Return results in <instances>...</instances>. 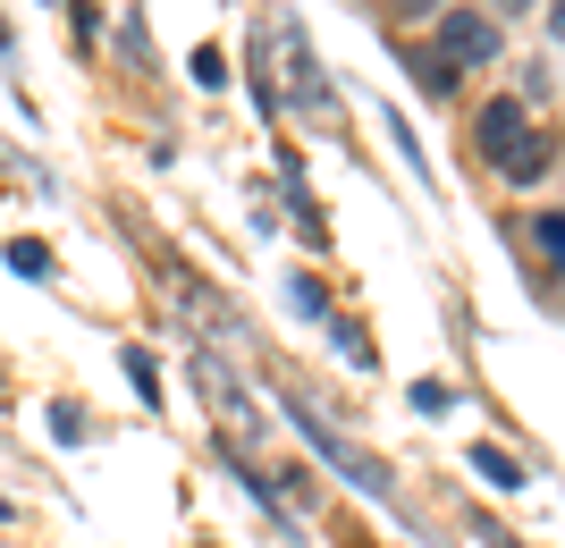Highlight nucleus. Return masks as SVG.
<instances>
[{"label": "nucleus", "instance_id": "f257e3e1", "mask_svg": "<svg viewBox=\"0 0 565 548\" xmlns=\"http://www.w3.org/2000/svg\"><path fill=\"white\" fill-rule=\"evenodd\" d=\"M481 152H490L507 178H541V169H548V143H532L523 101H490V110H481Z\"/></svg>", "mask_w": 565, "mask_h": 548}, {"label": "nucleus", "instance_id": "f03ea898", "mask_svg": "<svg viewBox=\"0 0 565 548\" xmlns=\"http://www.w3.org/2000/svg\"><path fill=\"white\" fill-rule=\"evenodd\" d=\"M490 51H498V25L490 18H481V9H456V18L448 25H439V60H430V68H472V60H490Z\"/></svg>", "mask_w": 565, "mask_h": 548}, {"label": "nucleus", "instance_id": "7ed1b4c3", "mask_svg": "<svg viewBox=\"0 0 565 548\" xmlns=\"http://www.w3.org/2000/svg\"><path fill=\"white\" fill-rule=\"evenodd\" d=\"M296 422H305V439H312V448H321V455H330L338 473H354V481H363V490H388V473H380V464H372V455H363V448H347V439H338V430L321 422V413H312V406H296Z\"/></svg>", "mask_w": 565, "mask_h": 548}, {"label": "nucleus", "instance_id": "20e7f679", "mask_svg": "<svg viewBox=\"0 0 565 548\" xmlns=\"http://www.w3.org/2000/svg\"><path fill=\"white\" fill-rule=\"evenodd\" d=\"M472 464H481V473H490L498 490H515V481H523V464H515L507 448H472Z\"/></svg>", "mask_w": 565, "mask_h": 548}, {"label": "nucleus", "instance_id": "39448f33", "mask_svg": "<svg viewBox=\"0 0 565 548\" xmlns=\"http://www.w3.org/2000/svg\"><path fill=\"white\" fill-rule=\"evenodd\" d=\"M532 237H541V254L565 270V212H541V219H532Z\"/></svg>", "mask_w": 565, "mask_h": 548}, {"label": "nucleus", "instance_id": "423d86ee", "mask_svg": "<svg viewBox=\"0 0 565 548\" xmlns=\"http://www.w3.org/2000/svg\"><path fill=\"white\" fill-rule=\"evenodd\" d=\"M9 262H18L25 279H51V254H43V245H34V237H18V245H9Z\"/></svg>", "mask_w": 565, "mask_h": 548}, {"label": "nucleus", "instance_id": "0eeeda50", "mask_svg": "<svg viewBox=\"0 0 565 548\" xmlns=\"http://www.w3.org/2000/svg\"><path fill=\"white\" fill-rule=\"evenodd\" d=\"M414 406H423V413H448L456 388H448V380H414Z\"/></svg>", "mask_w": 565, "mask_h": 548}, {"label": "nucleus", "instance_id": "6e6552de", "mask_svg": "<svg viewBox=\"0 0 565 548\" xmlns=\"http://www.w3.org/2000/svg\"><path fill=\"white\" fill-rule=\"evenodd\" d=\"M548 34H565V0H557V9H548Z\"/></svg>", "mask_w": 565, "mask_h": 548}, {"label": "nucleus", "instance_id": "1a4fd4ad", "mask_svg": "<svg viewBox=\"0 0 565 548\" xmlns=\"http://www.w3.org/2000/svg\"><path fill=\"white\" fill-rule=\"evenodd\" d=\"M498 9H532V0H498Z\"/></svg>", "mask_w": 565, "mask_h": 548}, {"label": "nucleus", "instance_id": "9d476101", "mask_svg": "<svg viewBox=\"0 0 565 548\" xmlns=\"http://www.w3.org/2000/svg\"><path fill=\"white\" fill-rule=\"evenodd\" d=\"M0 515H9V498H0Z\"/></svg>", "mask_w": 565, "mask_h": 548}]
</instances>
